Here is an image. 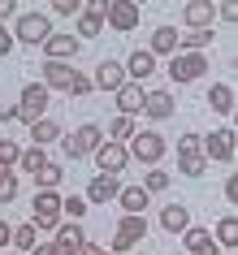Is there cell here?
<instances>
[{
    "label": "cell",
    "instance_id": "cell-1",
    "mask_svg": "<svg viewBox=\"0 0 238 255\" xmlns=\"http://www.w3.org/2000/svg\"><path fill=\"white\" fill-rule=\"evenodd\" d=\"M126 151H130V160L147 164V169H160L169 143H165V134H156V130H134V138L126 143Z\"/></svg>",
    "mask_w": 238,
    "mask_h": 255
},
{
    "label": "cell",
    "instance_id": "cell-2",
    "mask_svg": "<svg viewBox=\"0 0 238 255\" xmlns=\"http://www.w3.org/2000/svg\"><path fill=\"white\" fill-rule=\"evenodd\" d=\"M9 35H13V43L39 48V43H48V35H52V13H17Z\"/></svg>",
    "mask_w": 238,
    "mask_h": 255
},
{
    "label": "cell",
    "instance_id": "cell-3",
    "mask_svg": "<svg viewBox=\"0 0 238 255\" xmlns=\"http://www.w3.org/2000/svg\"><path fill=\"white\" fill-rule=\"evenodd\" d=\"M65 216H61V195L56 190H35V203H30V225L39 234H56Z\"/></svg>",
    "mask_w": 238,
    "mask_h": 255
},
{
    "label": "cell",
    "instance_id": "cell-4",
    "mask_svg": "<svg viewBox=\"0 0 238 255\" xmlns=\"http://www.w3.org/2000/svg\"><path fill=\"white\" fill-rule=\"evenodd\" d=\"M17 121H26V126H35V121L48 117V87L43 82H26L22 87V100H17Z\"/></svg>",
    "mask_w": 238,
    "mask_h": 255
},
{
    "label": "cell",
    "instance_id": "cell-5",
    "mask_svg": "<svg viewBox=\"0 0 238 255\" xmlns=\"http://www.w3.org/2000/svg\"><path fill=\"white\" fill-rule=\"evenodd\" d=\"M100 143H104V130H100L95 121H82L78 130L65 138V156H69V160H87V156H95Z\"/></svg>",
    "mask_w": 238,
    "mask_h": 255
},
{
    "label": "cell",
    "instance_id": "cell-6",
    "mask_svg": "<svg viewBox=\"0 0 238 255\" xmlns=\"http://www.w3.org/2000/svg\"><path fill=\"white\" fill-rule=\"evenodd\" d=\"M165 69H169V78L178 82V87H186V82L204 78V69H208V56H204V52H173Z\"/></svg>",
    "mask_w": 238,
    "mask_h": 255
},
{
    "label": "cell",
    "instance_id": "cell-7",
    "mask_svg": "<svg viewBox=\"0 0 238 255\" xmlns=\"http://www.w3.org/2000/svg\"><path fill=\"white\" fill-rule=\"evenodd\" d=\"M199 151H204V160H217V164H230L234 160V130L230 126H221V130H212V134H204V143H199Z\"/></svg>",
    "mask_w": 238,
    "mask_h": 255
},
{
    "label": "cell",
    "instance_id": "cell-8",
    "mask_svg": "<svg viewBox=\"0 0 238 255\" xmlns=\"http://www.w3.org/2000/svg\"><path fill=\"white\" fill-rule=\"evenodd\" d=\"M147 238V216H126L121 212L117 229H113V251H134Z\"/></svg>",
    "mask_w": 238,
    "mask_h": 255
},
{
    "label": "cell",
    "instance_id": "cell-9",
    "mask_svg": "<svg viewBox=\"0 0 238 255\" xmlns=\"http://www.w3.org/2000/svg\"><path fill=\"white\" fill-rule=\"evenodd\" d=\"M104 22H108L113 30H117V35H130V30L139 26V22H143V13H139V4H134V0H108Z\"/></svg>",
    "mask_w": 238,
    "mask_h": 255
},
{
    "label": "cell",
    "instance_id": "cell-10",
    "mask_svg": "<svg viewBox=\"0 0 238 255\" xmlns=\"http://www.w3.org/2000/svg\"><path fill=\"white\" fill-rule=\"evenodd\" d=\"M95 164H100V173H108V177H117L126 164H130V151H126V143H100L95 147Z\"/></svg>",
    "mask_w": 238,
    "mask_h": 255
},
{
    "label": "cell",
    "instance_id": "cell-11",
    "mask_svg": "<svg viewBox=\"0 0 238 255\" xmlns=\"http://www.w3.org/2000/svg\"><path fill=\"white\" fill-rule=\"evenodd\" d=\"M104 13H108V0H87L78 13V35L82 39H95L104 30Z\"/></svg>",
    "mask_w": 238,
    "mask_h": 255
},
{
    "label": "cell",
    "instance_id": "cell-12",
    "mask_svg": "<svg viewBox=\"0 0 238 255\" xmlns=\"http://www.w3.org/2000/svg\"><path fill=\"white\" fill-rule=\"evenodd\" d=\"M82 52V39L78 35H48V43H43V56H48V61H69V65H74V56Z\"/></svg>",
    "mask_w": 238,
    "mask_h": 255
},
{
    "label": "cell",
    "instance_id": "cell-13",
    "mask_svg": "<svg viewBox=\"0 0 238 255\" xmlns=\"http://www.w3.org/2000/svg\"><path fill=\"white\" fill-rule=\"evenodd\" d=\"M91 87H100V91H121L126 87V69H121V61H113V56H104L100 65H95V78H91Z\"/></svg>",
    "mask_w": 238,
    "mask_h": 255
},
{
    "label": "cell",
    "instance_id": "cell-14",
    "mask_svg": "<svg viewBox=\"0 0 238 255\" xmlns=\"http://www.w3.org/2000/svg\"><path fill=\"white\" fill-rule=\"evenodd\" d=\"M39 82L48 87V91H69L74 65H69V61H43V65H39Z\"/></svg>",
    "mask_w": 238,
    "mask_h": 255
},
{
    "label": "cell",
    "instance_id": "cell-15",
    "mask_svg": "<svg viewBox=\"0 0 238 255\" xmlns=\"http://www.w3.org/2000/svg\"><path fill=\"white\" fill-rule=\"evenodd\" d=\"M182 22L191 30H212V22H217V4H212V0H191V4H182Z\"/></svg>",
    "mask_w": 238,
    "mask_h": 255
},
{
    "label": "cell",
    "instance_id": "cell-16",
    "mask_svg": "<svg viewBox=\"0 0 238 255\" xmlns=\"http://www.w3.org/2000/svg\"><path fill=\"white\" fill-rule=\"evenodd\" d=\"M126 82H139V87H143L147 78H152V74H156V56L147 52V48H134L130 52V61H126Z\"/></svg>",
    "mask_w": 238,
    "mask_h": 255
},
{
    "label": "cell",
    "instance_id": "cell-17",
    "mask_svg": "<svg viewBox=\"0 0 238 255\" xmlns=\"http://www.w3.org/2000/svg\"><path fill=\"white\" fill-rule=\"evenodd\" d=\"M143 113L152 121H169L173 117V91L156 87V91H143Z\"/></svg>",
    "mask_w": 238,
    "mask_h": 255
},
{
    "label": "cell",
    "instance_id": "cell-18",
    "mask_svg": "<svg viewBox=\"0 0 238 255\" xmlns=\"http://www.w3.org/2000/svg\"><path fill=\"white\" fill-rule=\"evenodd\" d=\"M82 242H87V229H82L78 221H61V225H56V251L61 255H78Z\"/></svg>",
    "mask_w": 238,
    "mask_h": 255
},
{
    "label": "cell",
    "instance_id": "cell-19",
    "mask_svg": "<svg viewBox=\"0 0 238 255\" xmlns=\"http://www.w3.org/2000/svg\"><path fill=\"white\" fill-rule=\"evenodd\" d=\"M117 190H121V182H117V177H108V173H95L91 182H87V203L104 208L108 199H117Z\"/></svg>",
    "mask_w": 238,
    "mask_h": 255
},
{
    "label": "cell",
    "instance_id": "cell-20",
    "mask_svg": "<svg viewBox=\"0 0 238 255\" xmlns=\"http://www.w3.org/2000/svg\"><path fill=\"white\" fill-rule=\"evenodd\" d=\"M117 203L126 216H147V208H152V195H147L143 186H121L117 190Z\"/></svg>",
    "mask_w": 238,
    "mask_h": 255
},
{
    "label": "cell",
    "instance_id": "cell-21",
    "mask_svg": "<svg viewBox=\"0 0 238 255\" xmlns=\"http://www.w3.org/2000/svg\"><path fill=\"white\" fill-rule=\"evenodd\" d=\"M113 100H117V117L143 113V87H139V82H126L121 91H113Z\"/></svg>",
    "mask_w": 238,
    "mask_h": 255
},
{
    "label": "cell",
    "instance_id": "cell-22",
    "mask_svg": "<svg viewBox=\"0 0 238 255\" xmlns=\"http://www.w3.org/2000/svg\"><path fill=\"white\" fill-rule=\"evenodd\" d=\"M147 52L152 56H173L178 52V26H156L152 39H147Z\"/></svg>",
    "mask_w": 238,
    "mask_h": 255
},
{
    "label": "cell",
    "instance_id": "cell-23",
    "mask_svg": "<svg viewBox=\"0 0 238 255\" xmlns=\"http://www.w3.org/2000/svg\"><path fill=\"white\" fill-rule=\"evenodd\" d=\"M160 225L169 229V234H186V229H191V208H186V203H169V208H160Z\"/></svg>",
    "mask_w": 238,
    "mask_h": 255
},
{
    "label": "cell",
    "instance_id": "cell-24",
    "mask_svg": "<svg viewBox=\"0 0 238 255\" xmlns=\"http://www.w3.org/2000/svg\"><path fill=\"white\" fill-rule=\"evenodd\" d=\"M182 247H186L191 255H204V251H212L217 242H212V229H208V225H191V229L182 234Z\"/></svg>",
    "mask_w": 238,
    "mask_h": 255
},
{
    "label": "cell",
    "instance_id": "cell-25",
    "mask_svg": "<svg viewBox=\"0 0 238 255\" xmlns=\"http://www.w3.org/2000/svg\"><path fill=\"white\" fill-rule=\"evenodd\" d=\"M208 104H212V113L230 117V113H234V87H230V82H212L208 87Z\"/></svg>",
    "mask_w": 238,
    "mask_h": 255
},
{
    "label": "cell",
    "instance_id": "cell-26",
    "mask_svg": "<svg viewBox=\"0 0 238 255\" xmlns=\"http://www.w3.org/2000/svg\"><path fill=\"white\" fill-rule=\"evenodd\" d=\"M56 138H61V126H56L52 117H43V121H35V126H30V143H35V147H52Z\"/></svg>",
    "mask_w": 238,
    "mask_h": 255
},
{
    "label": "cell",
    "instance_id": "cell-27",
    "mask_svg": "<svg viewBox=\"0 0 238 255\" xmlns=\"http://www.w3.org/2000/svg\"><path fill=\"white\" fill-rule=\"evenodd\" d=\"M212 238L221 242L225 251H234V247H238V216H234V212H225L221 221H217V234H212Z\"/></svg>",
    "mask_w": 238,
    "mask_h": 255
},
{
    "label": "cell",
    "instance_id": "cell-28",
    "mask_svg": "<svg viewBox=\"0 0 238 255\" xmlns=\"http://www.w3.org/2000/svg\"><path fill=\"white\" fill-rule=\"evenodd\" d=\"M212 39H217L212 30H186V35H178V52H204Z\"/></svg>",
    "mask_w": 238,
    "mask_h": 255
},
{
    "label": "cell",
    "instance_id": "cell-29",
    "mask_svg": "<svg viewBox=\"0 0 238 255\" xmlns=\"http://www.w3.org/2000/svg\"><path fill=\"white\" fill-rule=\"evenodd\" d=\"M43 164H48V151H43V147H26V151H22V160H17V169L35 177V173L43 169Z\"/></svg>",
    "mask_w": 238,
    "mask_h": 255
},
{
    "label": "cell",
    "instance_id": "cell-30",
    "mask_svg": "<svg viewBox=\"0 0 238 255\" xmlns=\"http://www.w3.org/2000/svg\"><path fill=\"white\" fill-rule=\"evenodd\" d=\"M61 177H65V169L48 160V164L39 169V173H35V186H39V190H56V186H61Z\"/></svg>",
    "mask_w": 238,
    "mask_h": 255
},
{
    "label": "cell",
    "instance_id": "cell-31",
    "mask_svg": "<svg viewBox=\"0 0 238 255\" xmlns=\"http://www.w3.org/2000/svg\"><path fill=\"white\" fill-rule=\"evenodd\" d=\"M134 138V117H113L108 121V143H126Z\"/></svg>",
    "mask_w": 238,
    "mask_h": 255
},
{
    "label": "cell",
    "instance_id": "cell-32",
    "mask_svg": "<svg viewBox=\"0 0 238 255\" xmlns=\"http://www.w3.org/2000/svg\"><path fill=\"white\" fill-rule=\"evenodd\" d=\"M35 242H39V229L26 221V225H17V229H13V242H9V247H17V251H30Z\"/></svg>",
    "mask_w": 238,
    "mask_h": 255
},
{
    "label": "cell",
    "instance_id": "cell-33",
    "mask_svg": "<svg viewBox=\"0 0 238 255\" xmlns=\"http://www.w3.org/2000/svg\"><path fill=\"white\" fill-rule=\"evenodd\" d=\"M169 182H173V177L165 173V169H147V173H143V190H147V195H160V190H169Z\"/></svg>",
    "mask_w": 238,
    "mask_h": 255
},
{
    "label": "cell",
    "instance_id": "cell-34",
    "mask_svg": "<svg viewBox=\"0 0 238 255\" xmlns=\"http://www.w3.org/2000/svg\"><path fill=\"white\" fill-rule=\"evenodd\" d=\"M178 173L204 177V173H208V160H204V156H178Z\"/></svg>",
    "mask_w": 238,
    "mask_h": 255
},
{
    "label": "cell",
    "instance_id": "cell-35",
    "mask_svg": "<svg viewBox=\"0 0 238 255\" xmlns=\"http://www.w3.org/2000/svg\"><path fill=\"white\" fill-rule=\"evenodd\" d=\"M61 216H69V221H78V225H82V216H87V199H82V195L61 199Z\"/></svg>",
    "mask_w": 238,
    "mask_h": 255
},
{
    "label": "cell",
    "instance_id": "cell-36",
    "mask_svg": "<svg viewBox=\"0 0 238 255\" xmlns=\"http://www.w3.org/2000/svg\"><path fill=\"white\" fill-rule=\"evenodd\" d=\"M17 160H22V147H17L13 138H0V169L9 173V169H13Z\"/></svg>",
    "mask_w": 238,
    "mask_h": 255
},
{
    "label": "cell",
    "instance_id": "cell-37",
    "mask_svg": "<svg viewBox=\"0 0 238 255\" xmlns=\"http://www.w3.org/2000/svg\"><path fill=\"white\" fill-rule=\"evenodd\" d=\"M17 199V173H0V208Z\"/></svg>",
    "mask_w": 238,
    "mask_h": 255
},
{
    "label": "cell",
    "instance_id": "cell-38",
    "mask_svg": "<svg viewBox=\"0 0 238 255\" xmlns=\"http://www.w3.org/2000/svg\"><path fill=\"white\" fill-rule=\"evenodd\" d=\"M95 87H91V78H87V74H82V69H74V82H69V100H74V95H91Z\"/></svg>",
    "mask_w": 238,
    "mask_h": 255
},
{
    "label": "cell",
    "instance_id": "cell-39",
    "mask_svg": "<svg viewBox=\"0 0 238 255\" xmlns=\"http://www.w3.org/2000/svg\"><path fill=\"white\" fill-rule=\"evenodd\" d=\"M199 143H204V134H182L178 138V156H204Z\"/></svg>",
    "mask_w": 238,
    "mask_h": 255
},
{
    "label": "cell",
    "instance_id": "cell-40",
    "mask_svg": "<svg viewBox=\"0 0 238 255\" xmlns=\"http://www.w3.org/2000/svg\"><path fill=\"white\" fill-rule=\"evenodd\" d=\"M52 13H56V17H78V13H82V0H56Z\"/></svg>",
    "mask_w": 238,
    "mask_h": 255
},
{
    "label": "cell",
    "instance_id": "cell-41",
    "mask_svg": "<svg viewBox=\"0 0 238 255\" xmlns=\"http://www.w3.org/2000/svg\"><path fill=\"white\" fill-rule=\"evenodd\" d=\"M13 52V35H9V26L0 22V56H9Z\"/></svg>",
    "mask_w": 238,
    "mask_h": 255
},
{
    "label": "cell",
    "instance_id": "cell-42",
    "mask_svg": "<svg viewBox=\"0 0 238 255\" xmlns=\"http://www.w3.org/2000/svg\"><path fill=\"white\" fill-rule=\"evenodd\" d=\"M26 255H61V251H56V242H35Z\"/></svg>",
    "mask_w": 238,
    "mask_h": 255
},
{
    "label": "cell",
    "instance_id": "cell-43",
    "mask_svg": "<svg viewBox=\"0 0 238 255\" xmlns=\"http://www.w3.org/2000/svg\"><path fill=\"white\" fill-rule=\"evenodd\" d=\"M225 203H238V177H225Z\"/></svg>",
    "mask_w": 238,
    "mask_h": 255
},
{
    "label": "cell",
    "instance_id": "cell-44",
    "mask_svg": "<svg viewBox=\"0 0 238 255\" xmlns=\"http://www.w3.org/2000/svg\"><path fill=\"white\" fill-rule=\"evenodd\" d=\"M78 255H113V251H104L100 242H82V247H78Z\"/></svg>",
    "mask_w": 238,
    "mask_h": 255
},
{
    "label": "cell",
    "instance_id": "cell-45",
    "mask_svg": "<svg viewBox=\"0 0 238 255\" xmlns=\"http://www.w3.org/2000/svg\"><path fill=\"white\" fill-rule=\"evenodd\" d=\"M9 242H13V225H9V221H0V251H4Z\"/></svg>",
    "mask_w": 238,
    "mask_h": 255
},
{
    "label": "cell",
    "instance_id": "cell-46",
    "mask_svg": "<svg viewBox=\"0 0 238 255\" xmlns=\"http://www.w3.org/2000/svg\"><path fill=\"white\" fill-rule=\"evenodd\" d=\"M0 121H4V126H9V121H17V108H13V104H0Z\"/></svg>",
    "mask_w": 238,
    "mask_h": 255
},
{
    "label": "cell",
    "instance_id": "cell-47",
    "mask_svg": "<svg viewBox=\"0 0 238 255\" xmlns=\"http://www.w3.org/2000/svg\"><path fill=\"white\" fill-rule=\"evenodd\" d=\"M204 255H221V251H217V247H212V251H204Z\"/></svg>",
    "mask_w": 238,
    "mask_h": 255
}]
</instances>
